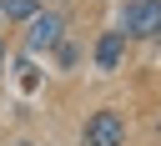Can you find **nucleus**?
Masks as SVG:
<instances>
[{
  "label": "nucleus",
  "instance_id": "nucleus-1",
  "mask_svg": "<svg viewBox=\"0 0 161 146\" xmlns=\"http://www.w3.org/2000/svg\"><path fill=\"white\" fill-rule=\"evenodd\" d=\"M65 40V15L55 10V5H40L25 25H20V45L30 50V55H40V50H55Z\"/></svg>",
  "mask_w": 161,
  "mask_h": 146
},
{
  "label": "nucleus",
  "instance_id": "nucleus-2",
  "mask_svg": "<svg viewBox=\"0 0 161 146\" xmlns=\"http://www.w3.org/2000/svg\"><path fill=\"white\" fill-rule=\"evenodd\" d=\"M80 146H126V111H116V106L91 111L80 126Z\"/></svg>",
  "mask_w": 161,
  "mask_h": 146
},
{
  "label": "nucleus",
  "instance_id": "nucleus-3",
  "mask_svg": "<svg viewBox=\"0 0 161 146\" xmlns=\"http://www.w3.org/2000/svg\"><path fill=\"white\" fill-rule=\"evenodd\" d=\"M116 30L126 40H156V30H161V0H126Z\"/></svg>",
  "mask_w": 161,
  "mask_h": 146
},
{
  "label": "nucleus",
  "instance_id": "nucleus-4",
  "mask_svg": "<svg viewBox=\"0 0 161 146\" xmlns=\"http://www.w3.org/2000/svg\"><path fill=\"white\" fill-rule=\"evenodd\" d=\"M126 45H131V40H126L116 25H111V30H101V35H96V50H91L96 70H106V76H111V70H121V60H126Z\"/></svg>",
  "mask_w": 161,
  "mask_h": 146
},
{
  "label": "nucleus",
  "instance_id": "nucleus-5",
  "mask_svg": "<svg viewBox=\"0 0 161 146\" xmlns=\"http://www.w3.org/2000/svg\"><path fill=\"white\" fill-rule=\"evenodd\" d=\"M35 10H40V0H0V15H5V20H15V25H25Z\"/></svg>",
  "mask_w": 161,
  "mask_h": 146
},
{
  "label": "nucleus",
  "instance_id": "nucleus-6",
  "mask_svg": "<svg viewBox=\"0 0 161 146\" xmlns=\"http://www.w3.org/2000/svg\"><path fill=\"white\" fill-rule=\"evenodd\" d=\"M55 55H60V65H65V70H70V65H75V60H80V50H75V45H70V40H60V45H55Z\"/></svg>",
  "mask_w": 161,
  "mask_h": 146
},
{
  "label": "nucleus",
  "instance_id": "nucleus-7",
  "mask_svg": "<svg viewBox=\"0 0 161 146\" xmlns=\"http://www.w3.org/2000/svg\"><path fill=\"white\" fill-rule=\"evenodd\" d=\"M15 146H40V141H30V136H20V141H15Z\"/></svg>",
  "mask_w": 161,
  "mask_h": 146
},
{
  "label": "nucleus",
  "instance_id": "nucleus-8",
  "mask_svg": "<svg viewBox=\"0 0 161 146\" xmlns=\"http://www.w3.org/2000/svg\"><path fill=\"white\" fill-rule=\"evenodd\" d=\"M0 65H5V50H0Z\"/></svg>",
  "mask_w": 161,
  "mask_h": 146
},
{
  "label": "nucleus",
  "instance_id": "nucleus-9",
  "mask_svg": "<svg viewBox=\"0 0 161 146\" xmlns=\"http://www.w3.org/2000/svg\"><path fill=\"white\" fill-rule=\"evenodd\" d=\"M156 40H161V30H156Z\"/></svg>",
  "mask_w": 161,
  "mask_h": 146
}]
</instances>
